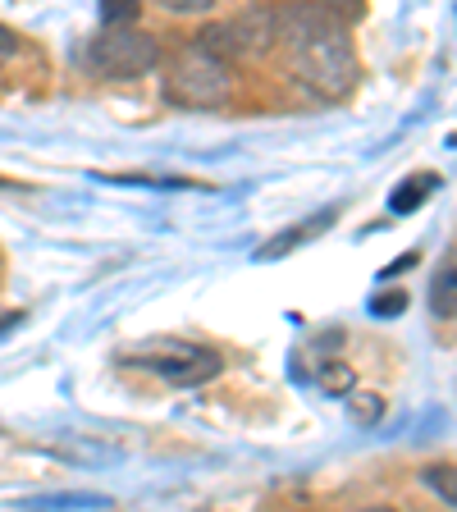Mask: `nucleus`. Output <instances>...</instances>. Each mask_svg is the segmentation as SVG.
Here are the masks:
<instances>
[{
	"label": "nucleus",
	"mask_w": 457,
	"mask_h": 512,
	"mask_svg": "<svg viewBox=\"0 0 457 512\" xmlns=\"http://www.w3.org/2000/svg\"><path fill=\"white\" fill-rule=\"evenodd\" d=\"M0 188H5V183H0Z\"/></svg>",
	"instance_id": "a211bd4d"
},
{
	"label": "nucleus",
	"mask_w": 457,
	"mask_h": 512,
	"mask_svg": "<svg viewBox=\"0 0 457 512\" xmlns=\"http://www.w3.org/2000/svg\"><path fill=\"white\" fill-rule=\"evenodd\" d=\"M457 266H453V256H448L444 266H439V275H435V316H453V307H457Z\"/></svg>",
	"instance_id": "6e6552de"
},
{
	"label": "nucleus",
	"mask_w": 457,
	"mask_h": 512,
	"mask_svg": "<svg viewBox=\"0 0 457 512\" xmlns=\"http://www.w3.org/2000/svg\"><path fill=\"white\" fill-rule=\"evenodd\" d=\"M334 220V211H320V215H311L307 224H302V229H284V234L279 238H270L266 247H261V252H256V261H279V256H288L293 252V247H302L307 243V238H316L320 229H325V224Z\"/></svg>",
	"instance_id": "423d86ee"
},
{
	"label": "nucleus",
	"mask_w": 457,
	"mask_h": 512,
	"mask_svg": "<svg viewBox=\"0 0 457 512\" xmlns=\"http://www.w3.org/2000/svg\"><path fill=\"white\" fill-rule=\"evenodd\" d=\"M87 60H92L96 74H106V78H138L156 64V42L142 37V32H115L110 28L106 37H96L92 42Z\"/></svg>",
	"instance_id": "20e7f679"
},
{
	"label": "nucleus",
	"mask_w": 457,
	"mask_h": 512,
	"mask_svg": "<svg viewBox=\"0 0 457 512\" xmlns=\"http://www.w3.org/2000/svg\"><path fill=\"white\" fill-rule=\"evenodd\" d=\"M380 398H362V403H357V421H362V426H375V421H380Z\"/></svg>",
	"instance_id": "ddd939ff"
},
{
	"label": "nucleus",
	"mask_w": 457,
	"mask_h": 512,
	"mask_svg": "<svg viewBox=\"0 0 457 512\" xmlns=\"http://www.w3.org/2000/svg\"><path fill=\"white\" fill-rule=\"evenodd\" d=\"M165 92H170V101H179V106H220L224 96H229V64L215 60V55L206 51H183L179 60H174L170 78H165Z\"/></svg>",
	"instance_id": "f03ea898"
},
{
	"label": "nucleus",
	"mask_w": 457,
	"mask_h": 512,
	"mask_svg": "<svg viewBox=\"0 0 457 512\" xmlns=\"http://www.w3.org/2000/svg\"><path fill=\"white\" fill-rule=\"evenodd\" d=\"M5 51H10V32L0 28V55H5Z\"/></svg>",
	"instance_id": "dca6fc26"
},
{
	"label": "nucleus",
	"mask_w": 457,
	"mask_h": 512,
	"mask_svg": "<svg viewBox=\"0 0 457 512\" xmlns=\"http://www.w3.org/2000/svg\"><path fill=\"white\" fill-rule=\"evenodd\" d=\"M28 508H106V499L101 494H46V499H28Z\"/></svg>",
	"instance_id": "1a4fd4ad"
},
{
	"label": "nucleus",
	"mask_w": 457,
	"mask_h": 512,
	"mask_svg": "<svg viewBox=\"0 0 457 512\" xmlns=\"http://www.w3.org/2000/svg\"><path fill=\"white\" fill-rule=\"evenodd\" d=\"M19 325H23V311H10V316H0V339H5L10 330H19Z\"/></svg>",
	"instance_id": "2eb2a0df"
},
{
	"label": "nucleus",
	"mask_w": 457,
	"mask_h": 512,
	"mask_svg": "<svg viewBox=\"0 0 457 512\" xmlns=\"http://www.w3.org/2000/svg\"><path fill=\"white\" fill-rule=\"evenodd\" d=\"M403 311H407V293H398V288H384V293L371 298V316H380V320L403 316Z\"/></svg>",
	"instance_id": "9d476101"
},
{
	"label": "nucleus",
	"mask_w": 457,
	"mask_h": 512,
	"mask_svg": "<svg viewBox=\"0 0 457 512\" xmlns=\"http://www.w3.org/2000/svg\"><path fill=\"white\" fill-rule=\"evenodd\" d=\"M124 366H147V371L165 375V380H174V384H197L220 371V357H215L211 348L160 343V348H147V352H138V357H124Z\"/></svg>",
	"instance_id": "39448f33"
},
{
	"label": "nucleus",
	"mask_w": 457,
	"mask_h": 512,
	"mask_svg": "<svg viewBox=\"0 0 457 512\" xmlns=\"http://www.w3.org/2000/svg\"><path fill=\"white\" fill-rule=\"evenodd\" d=\"M275 37V14H238V19L229 23H215V28L202 32V42H197V51L215 55V60L229 64V55H256V51H266V42Z\"/></svg>",
	"instance_id": "7ed1b4c3"
},
{
	"label": "nucleus",
	"mask_w": 457,
	"mask_h": 512,
	"mask_svg": "<svg viewBox=\"0 0 457 512\" xmlns=\"http://www.w3.org/2000/svg\"><path fill=\"white\" fill-rule=\"evenodd\" d=\"M435 188H444V183H439V174H412V179H403L394 188V197H389V211H398V215L416 211V206L426 202Z\"/></svg>",
	"instance_id": "0eeeda50"
},
{
	"label": "nucleus",
	"mask_w": 457,
	"mask_h": 512,
	"mask_svg": "<svg viewBox=\"0 0 457 512\" xmlns=\"http://www.w3.org/2000/svg\"><path fill=\"white\" fill-rule=\"evenodd\" d=\"M320 380H325V389H330V394H348V389H352V371L343 362H330Z\"/></svg>",
	"instance_id": "9b49d317"
},
{
	"label": "nucleus",
	"mask_w": 457,
	"mask_h": 512,
	"mask_svg": "<svg viewBox=\"0 0 457 512\" xmlns=\"http://www.w3.org/2000/svg\"><path fill=\"white\" fill-rule=\"evenodd\" d=\"M362 512H394V508H362Z\"/></svg>",
	"instance_id": "f3484780"
},
{
	"label": "nucleus",
	"mask_w": 457,
	"mask_h": 512,
	"mask_svg": "<svg viewBox=\"0 0 457 512\" xmlns=\"http://www.w3.org/2000/svg\"><path fill=\"white\" fill-rule=\"evenodd\" d=\"M426 480L435 485L439 494H444L448 503H453V467H430V471H426Z\"/></svg>",
	"instance_id": "f8f14e48"
},
{
	"label": "nucleus",
	"mask_w": 457,
	"mask_h": 512,
	"mask_svg": "<svg viewBox=\"0 0 457 512\" xmlns=\"http://www.w3.org/2000/svg\"><path fill=\"white\" fill-rule=\"evenodd\" d=\"M101 14H106V23H133L138 19V5H106Z\"/></svg>",
	"instance_id": "4468645a"
},
{
	"label": "nucleus",
	"mask_w": 457,
	"mask_h": 512,
	"mask_svg": "<svg viewBox=\"0 0 457 512\" xmlns=\"http://www.w3.org/2000/svg\"><path fill=\"white\" fill-rule=\"evenodd\" d=\"M288 51L298 74L325 96H348L357 83V55L343 23L325 10H293L288 14Z\"/></svg>",
	"instance_id": "f257e3e1"
}]
</instances>
